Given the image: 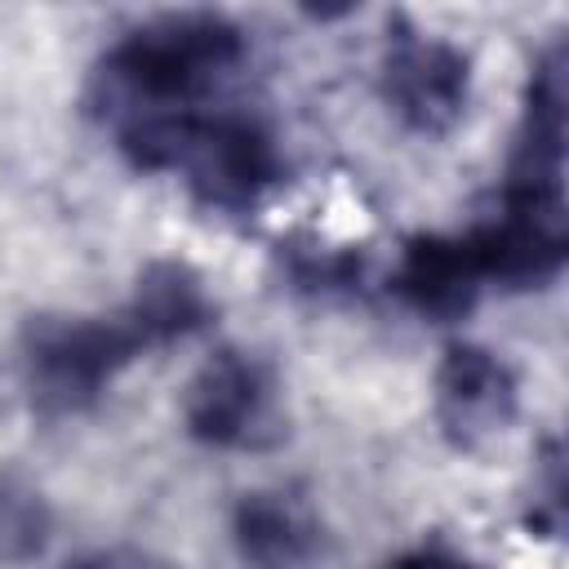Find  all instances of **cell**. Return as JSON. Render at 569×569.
<instances>
[{
    "mask_svg": "<svg viewBox=\"0 0 569 569\" xmlns=\"http://www.w3.org/2000/svg\"><path fill=\"white\" fill-rule=\"evenodd\" d=\"M187 431L213 449H267L280 440L271 369L236 347H222L200 365L182 396Z\"/></svg>",
    "mask_w": 569,
    "mask_h": 569,
    "instance_id": "4",
    "label": "cell"
},
{
    "mask_svg": "<svg viewBox=\"0 0 569 569\" xmlns=\"http://www.w3.org/2000/svg\"><path fill=\"white\" fill-rule=\"evenodd\" d=\"M387 569H476V565L453 556V551H440V547H418V551L396 556Z\"/></svg>",
    "mask_w": 569,
    "mask_h": 569,
    "instance_id": "12",
    "label": "cell"
},
{
    "mask_svg": "<svg viewBox=\"0 0 569 569\" xmlns=\"http://www.w3.org/2000/svg\"><path fill=\"white\" fill-rule=\"evenodd\" d=\"M231 538L249 569H307L320 551V525L311 507L284 489L240 493L231 511Z\"/></svg>",
    "mask_w": 569,
    "mask_h": 569,
    "instance_id": "7",
    "label": "cell"
},
{
    "mask_svg": "<svg viewBox=\"0 0 569 569\" xmlns=\"http://www.w3.org/2000/svg\"><path fill=\"white\" fill-rule=\"evenodd\" d=\"M124 307L142 320V329L156 347L187 338L209 320V293H204L200 276L182 262H151L138 276V289Z\"/></svg>",
    "mask_w": 569,
    "mask_h": 569,
    "instance_id": "9",
    "label": "cell"
},
{
    "mask_svg": "<svg viewBox=\"0 0 569 569\" xmlns=\"http://www.w3.org/2000/svg\"><path fill=\"white\" fill-rule=\"evenodd\" d=\"M467 53L440 36L400 27L382 58V93L413 133H449L467 111Z\"/></svg>",
    "mask_w": 569,
    "mask_h": 569,
    "instance_id": "5",
    "label": "cell"
},
{
    "mask_svg": "<svg viewBox=\"0 0 569 569\" xmlns=\"http://www.w3.org/2000/svg\"><path fill=\"white\" fill-rule=\"evenodd\" d=\"M244 62V36L218 13H169L124 36L107 62V98L124 102L129 116L191 111L209 89L231 80Z\"/></svg>",
    "mask_w": 569,
    "mask_h": 569,
    "instance_id": "2",
    "label": "cell"
},
{
    "mask_svg": "<svg viewBox=\"0 0 569 569\" xmlns=\"http://www.w3.org/2000/svg\"><path fill=\"white\" fill-rule=\"evenodd\" d=\"M62 569H173L147 551H129V547H102V551H84L76 560H67Z\"/></svg>",
    "mask_w": 569,
    "mask_h": 569,
    "instance_id": "11",
    "label": "cell"
},
{
    "mask_svg": "<svg viewBox=\"0 0 569 569\" xmlns=\"http://www.w3.org/2000/svg\"><path fill=\"white\" fill-rule=\"evenodd\" d=\"M436 418L453 449H480L516 418V373L485 347H449L436 369Z\"/></svg>",
    "mask_w": 569,
    "mask_h": 569,
    "instance_id": "6",
    "label": "cell"
},
{
    "mask_svg": "<svg viewBox=\"0 0 569 569\" xmlns=\"http://www.w3.org/2000/svg\"><path fill=\"white\" fill-rule=\"evenodd\" d=\"M147 347L156 342L129 307L116 316H40L22 338L31 396L49 413L84 409Z\"/></svg>",
    "mask_w": 569,
    "mask_h": 569,
    "instance_id": "3",
    "label": "cell"
},
{
    "mask_svg": "<svg viewBox=\"0 0 569 569\" xmlns=\"http://www.w3.org/2000/svg\"><path fill=\"white\" fill-rule=\"evenodd\" d=\"M120 151L151 173H178L209 209L240 213L280 178L271 133L236 111H151L120 120Z\"/></svg>",
    "mask_w": 569,
    "mask_h": 569,
    "instance_id": "1",
    "label": "cell"
},
{
    "mask_svg": "<svg viewBox=\"0 0 569 569\" xmlns=\"http://www.w3.org/2000/svg\"><path fill=\"white\" fill-rule=\"evenodd\" d=\"M480 289L485 284L462 236H418L405 244L396 267V293L413 311L431 320H458L476 307Z\"/></svg>",
    "mask_w": 569,
    "mask_h": 569,
    "instance_id": "8",
    "label": "cell"
},
{
    "mask_svg": "<svg viewBox=\"0 0 569 569\" xmlns=\"http://www.w3.org/2000/svg\"><path fill=\"white\" fill-rule=\"evenodd\" d=\"M49 529H53V516L44 498L18 480H0V560L4 565L36 560L49 542Z\"/></svg>",
    "mask_w": 569,
    "mask_h": 569,
    "instance_id": "10",
    "label": "cell"
}]
</instances>
